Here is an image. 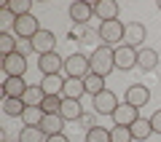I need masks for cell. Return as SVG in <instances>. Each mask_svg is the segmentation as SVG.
<instances>
[{"mask_svg": "<svg viewBox=\"0 0 161 142\" xmlns=\"http://www.w3.org/2000/svg\"><path fill=\"white\" fill-rule=\"evenodd\" d=\"M89 62H92V73L102 75V78H108L110 73L115 70V48H110V46H97L92 51V57H89Z\"/></svg>", "mask_w": 161, "mask_h": 142, "instance_id": "1", "label": "cell"}, {"mask_svg": "<svg viewBox=\"0 0 161 142\" xmlns=\"http://www.w3.org/2000/svg\"><path fill=\"white\" fill-rule=\"evenodd\" d=\"M89 73H92V62H89L86 54H70V57L64 59V78L83 80Z\"/></svg>", "mask_w": 161, "mask_h": 142, "instance_id": "2", "label": "cell"}, {"mask_svg": "<svg viewBox=\"0 0 161 142\" xmlns=\"http://www.w3.org/2000/svg\"><path fill=\"white\" fill-rule=\"evenodd\" d=\"M97 35H99V40H102L105 46H113V43H124V35H126V24L124 22H102L99 24V30H97Z\"/></svg>", "mask_w": 161, "mask_h": 142, "instance_id": "3", "label": "cell"}, {"mask_svg": "<svg viewBox=\"0 0 161 142\" xmlns=\"http://www.w3.org/2000/svg\"><path fill=\"white\" fill-rule=\"evenodd\" d=\"M11 30H14V35H16L19 40H32L43 27L38 24V19H35L32 14H27V16H19L16 22H14V27H11Z\"/></svg>", "mask_w": 161, "mask_h": 142, "instance_id": "4", "label": "cell"}, {"mask_svg": "<svg viewBox=\"0 0 161 142\" xmlns=\"http://www.w3.org/2000/svg\"><path fill=\"white\" fill-rule=\"evenodd\" d=\"M118 97H115L110 89H105V91H99L97 97H94V102H92V107H94V113L97 115H110L113 118V113H115V107H118Z\"/></svg>", "mask_w": 161, "mask_h": 142, "instance_id": "5", "label": "cell"}, {"mask_svg": "<svg viewBox=\"0 0 161 142\" xmlns=\"http://www.w3.org/2000/svg\"><path fill=\"white\" fill-rule=\"evenodd\" d=\"M137 51L140 48H132V46H126V43H121V46H115V70H134L137 67Z\"/></svg>", "mask_w": 161, "mask_h": 142, "instance_id": "6", "label": "cell"}, {"mask_svg": "<svg viewBox=\"0 0 161 142\" xmlns=\"http://www.w3.org/2000/svg\"><path fill=\"white\" fill-rule=\"evenodd\" d=\"M124 102L132 105V107H145V105L150 102V89H148L145 83H132V86H126Z\"/></svg>", "mask_w": 161, "mask_h": 142, "instance_id": "7", "label": "cell"}, {"mask_svg": "<svg viewBox=\"0 0 161 142\" xmlns=\"http://www.w3.org/2000/svg\"><path fill=\"white\" fill-rule=\"evenodd\" d=\"M3 70H6V78H24L27 73V57L24 54H11V57H3Z\"/></svg>", "mask_w": 161, "mask_h": 142, "instance_id": "8", "label": "cell"}, {"mask_svg": "<svg viewBox=\"0 0 161 142\" xmlns=\"http://www.w3.org/2000/svg\"><path fill=\"white\" fill-rule=\"evenodd\" d=\"M30 43H32V51L38 54V57H46V54L54 51V46H57V35H54L51 30H40Z\"/></svg>", "mask_w": 161, "mask_h": 142, "instance_id": "9", "label": "cell"}, {"mask_svg": "<svg viewBox=\"0 0 161 142\" xmlns=\"http://www.w3.org/2000/svg\"><path fill=\"white\" fill-rule=\"evenodd\" d=\"M67 14H70V19H73L78 27H83V24L94 16V6H92V3H86V0H75V3H70Z\"/></svg>", "mask_w": 161, "mask_h": 142, "instance_id": "10", "label": "cell"}, {"mask_svg": "<svg viewBox=\"0 0 161 142\" xmlns=\"http://www.w3.org/2000/svg\"><path fill=\"white\" fill-rule=\"evenodd\" d=\"M38 70H40V75H59V70H64V59L57 51L38 57Z\"/></svg>", "mask_w": 161, "mask_h": 142, "instance_id": "11", "label": "cell"}, {"mask_svg": "<svg viewBox=\"0 0 161 142\" xmlns=\"http://www.w3.org/2000/svg\"><path fill=\"white\" fill-rule=\"evenodd\" d=\"M140 118V107H132V105H118L115 107V113H113V123L115 126H132L134 121Z\"/></svg>", "mask_w": 161, "mask_h": 142, "instance_id": "12", "label": "cell"}, {"mask_svg": "<svg viewBox=\"0 0 161 142\" xmlns=\"http://www.w3.org/2000/svg\"><path fill=\"white\" fill-rule=\"evenodd\" d=\"M94 16L99 19V24L115 22L118 19V3L115 0H99V3H94Z\"/></svg>", "mask_w": 161, "mask_h": 142, "instance_id": "13", "label": "cell"}, {"mask_svg": "<svg viewBox=\"0 0 161 142\" xmlns=\"http://www.w3.org/2000/svg\"><path fill=\"white\" fill-rule=\"evenodd\" d=\"M145 38H148V30H145L142 22H129L126 24V35H124V43L126 46L137 48L140 43H145Z\"/></svg>", "mask_w": 161, "mask_h": 142, "instance_id": "14", "label": "cell"}, {"mask_svg": "<svg viewBox=\"0 0 161 142\" xmlns=\"http://www.w3.org/2000/svg\"><path fill=\"white\" fill-rule=\"evenodd\" d=\"M27 89H30V83H27L24 78H6V83H3V97L22 99Z\"/></svg>", "mask_w": 161, "mask_h": 142, "instance_id": "15", "label": "cell"}, {"mask_svg": "<svg viewBox=\"0 0 161 142\" xmlns=\"http://www.w3.org/2000/svg\"><path fill=\"white\" fill-rule=\"evenodd\" d=\"M64 80H67V78H62V75H43L40 89H43V94H46V97H62Z\"/></svg>", "mask_w": 161, "mask_h": 142, "instance_id": "16", "label": "cell"}, {"mask_svg": "<svg viewBox=\"0 0 161 142\" xmlns=\"http://www.w3.org/2000/svg\"><path fill=\"white\" fill-rule=\"evenodd\" d=\"M137 67L145 70V73L156 70L158 67V51H153V48H140L137 51Z\"/></svg>", "mask_w": 161, "mask_h": 142, "instance_id": "17", "label": "cell"}, {"mask_svg": "<svg viewBox=\"0 0 161 142\" xmlns=\"http://www.w3.org/2000/svg\"><path fill=\"white\" fill-rule=\"evenodd\" d=\"M129 131H132V139H134V142H145V139L150 137V131H153L150 118H137L132 126H129Z\"/></svg>", "mask_w": 161, "mask_h": 142, "instance_id": "18", "label": "cell"}, {"mask_svg": "<svg viewBox=\"0 0 161 142\" xmlns=\"http://www.w3.org/2000/svg\"><path fill=\"white\" fill-rule=\"evenodd\" d=\"M83 94H86L83 80H78V78H67V80H64V89H62V97L64 99H80Z\"/></svg>", "mask_w": 161, "mask_h": 142, "instance_id": "19", "label": "cell"}, {"mask_svg": "<svg viewBox=\"0 0 161 142\" xmlns=\"http://www.w3.org/2000/svg\"><path fill=\"white\" fill-rule=\"evenodd\" d=\"M62 99H64V97H62ZM62 118H64V121H80V118H83L80 99H64V105H62Z\"/></svg>", "mask_w": 161, "mask_h": 142, "instance_id": "20", "label": "cell"}, {"mask_svg": "<svg viewBox=\"0 0 161 142\" xmlns=\"http://www.w3.org/2000/svg\"><path fill=\"white\" fill-rule=\"evenodd\" d=\"M40 129H43V134L46 137H51V134H62V129H64V118L62 115H46L43 118V123H40Z\"/></svg>", "mask_w": 161, "mask_h": 142, "instance_id": "21", "label": "cell"}, {"mask_svg": "<svg viewBox=\"0 0 161 142\" xmlns=\"http://www.w3.org/2000/svg\"><path fill=\"white\" fill-rule=\"evenodd\" d=\"M24 105H27V107H40V105H43V99H46V94H43V89H40V83H30V89L24 91Z\"/></svg>", "mask_w": 161, "mask_h": 142, "instance_id": "22", "label": "cell"}, {"mask_svg": "<svg viewBox=\"0 0 161 142\" xmlns=\"http://www.w3.org/2000/svg\"><path fill=\"white\" fill-rule=\"evenodd\" d=\"M3 110H6V115H11V118H22L24 110H27V105H24V99L3 97Z\"/></svg>", "mask_w": 161, "mask_h": 142, "instance_id": "23", "label": "cell"}, {"mask_svg": "<svg viewBox=\"0 0 161 142\" xmlns=\"http://www.w3.org/2000/svg\"><path fill=\"white\" fill-rule=\"evenodd\" d=\"M83 86H86V94H92V97H97L99 91H105V78L97 73H89L86 78H83Z\"/></svg>", "mask_w": 161, "mask_h": 142, "instance_id": "24", "label": "cell"}, {"mask_svg": "<svg viewBox=\"0 0 161 142\" xmlns=\"http://www.w3.org/2000/svg\"><path fill=\"white\" fill-rule=\"evenodd\" d=\"M16 46H19V40H16L14 32H0V54H3V57L16 54Z\"/></svg>", "mask_w": 161, "mask_h": 142, "instance_id": "25", "label": "cell"}, {"mask_svg": "<svg viewBox=\"0 0 161 142\" xmlns=\"http://www.w3.org/2000/svg\"><path fill=\"white\" fill-rule=\"evenodd\" d=\"M43 139H46V134L40 126H24L19 131V142H43Z\"/></svg>", "mask_w": 161, "mask_h": 142, "instance_id": "26", "label": "cell"}, {"mask_svg": "<svg viewBox=\"0 0 161 142\" xmlns=\"http://www.w3.org/2000/svg\"><path fill=\"white\" fill-rule=\"evenodd\" d=\"M43 118H46V113H43V107H27L22 115L24 126H40L43 123Z\"/></svg>", "mask_w": 161, "mask_h": 142, "instance_id": "27", "label": "cell"}, {"mask_svg": "<svg viewBox=\"0 0 161 142\" xmlns=\"http://www.w3.org/2000/svg\"><path fill=\"white\" fill-rule=\"evenodd\" d=\"M62 105H64L62 97H46L40 107H43V113H46V115H57V113L62 115Z\"/></svg>", "mask_w": 161, "mask_h": 142, "instance_id": "28", "label": "cell"}, {"mask_svg": "<svg viewBox=\"0 0 161 142\" xmlns=\"http://www.w3.org/2000/svg\"><path fill=\"white\" fill-rule=\"evenodd\" d=\"M6 6L11 8V14H14L16 19H19V16H27V14L32 11V3H30V0H8Z\"/></svg>", "mask_w": 161, "mask_h": 142, "instance_id": "29", "label": "cell"}, {"mask_svg": "<svg viewBox=\"0 0 161 142\" xmlns=\"http://www.w3.org/2000/svg\"><path fill=\"white\" fill-rule=\"evenodd\" d=\"M86 142H110V129L105 126H94L86 131Z\"/></svg>", "mask_w": 161, "mask_h": 142, "instance_id": "30", "label": "cell"}, {"mask_svg": "<svg viewBox=\"0 0 161 142\" xmlns=\"http://www.w3.org/2000/svg\"><path fill=\"white\" fill-rule=\"evenodd\" d=\"M110 142H134L129 126H113L110 129Z\"/></svg>", "mask_w": 161, "mask_h": 142, "instance_id": "31", "label": "cell"}, {"mask_svg": "<svg viewBox=\"0 0 161 142\" xmlns=\"http://www.w3.org/2000/svg\"><path fill=\"white\" fill-rule=\"evenodd\" d=\"M0 22H3V24H8V27H14V22H16V16L11 14V8H8V6H3V8H0Z\"/></svg>", "mask_w": 161, "mask_h": 142, "instance_id": "32", "label": "cell"}, {"mask_svg": "<svg viewBox=\"0 0 161 142\" xmlns=\"http://www.w3.org/2000/svg\"><path fill=\"white\" fill-rule=\"evenodd\" d=\"M150 126H153V134H161V107L150 115Z\"/></svg>", "mask_w": 161, "mask_h": 142, "instance_id": "33", "label": "cell"}, {"mask_svg": "<svg viewBox=\"0 0 161 142\" xmlns=\"http://www.w3.org/2000/svg\"><path fill=\"white\" fill-rule=\"evenodd\" d=\"M16 51H19V54H24V57H27V54L32 51V43H30V40H19V46H16Z\"/></svg>", "mask_w": 161, "mask_h": 142, "instance_id": "34", "label": "cell"}, {"mask_svg": "<svg viewBox=\"0 0 161 142\" xmlns=\"http://www.w3.org/2000/svg\"><path fill=\"white\" fill-rule=\"evenodd\" d=\"M46 142H70V139H67V134L62 131V134H51V137H46Z\"/></svg>", "mask_w": 161, "mask_h": 142, "instance_id": "35", "label": "cell"}, {"mask_svg": "<svg viewBox=\"0 0 161 142\" xmlns=\"http://www.w3.org/2000/svg\"><path fill=\"white\" fill-rule=\"evenodd\" d=\"M80 126H83V129H94V118L83 113V118H80Z\"/></svg>", "mask_w": 161, "mask_h": 142, "instance_id": "36", "label": "cell"}, {"mask_svg": "<svg viewBox=\"0 0 161 142\" xmlns=\"http://www.w3.org/2000/svg\"><path fill=\"white\" fill-rule=\"evenodd\" d=\"M158 11H161V0H158Z\"/></svg>", "mask_w": 161, "mask_h": 142, "instance_id": "37", "label": "cell"}]
</instances>
